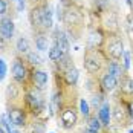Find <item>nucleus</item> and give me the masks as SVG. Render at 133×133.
I'll list each match as a JSON object with an SVG mask.
<instances>
[{"label": "nucleus", "instance_id": "f257e3e1", "mask_svg": "<svg viewBox=\"0 0 133 133\" xmlns=\"http://www.w3.org/2000/svg\"><path fill=\"white\" fill-rule=\"evenodd\" d=\"M107 58L104 52L101 49H95V48H87L84 52V58H83V64L86 72L90 77H101V72H106V66H107Z\"/></svg>", "mask_w": 133, "mask_h": 133}, {"label": "nucleus", "instance_id": "f03ea898", "mask_svg": "<svg viewBox=\"0 0 133 133\" xmlns=\"http://www.w3.org/2000/svg\"><path fill=\"white\" fill-rule=\"evenodd\" d=\"M58 119H60L61 127L66 129V130L74 129L78 122V113H77V109H75L74 98L66 99V98H63V93H61V106H60V112H58Z\"/></svg>", "mask_w": 133, "mask_h": 133}, {"label": "nucleus", "instance_id": "7ed1b4c3", "mask_svg": "<svg viewBox=\"0 0 133 133\" xmlns=\"http://www.w3.org/2000/svg\"><path fill=\"white\" fill-rule=\"evenodd\" d=\"M101 51L104 52L109 60H121L124 54V41L116 32H109L104 35V41L101 46Z\"/></svg>", "mask_w": 133, "mask_h": 133}, {"label": "nucleus", "instance_id": "20e7f679", "mask_svg": "<svg viewBox=\"0 0 133 133\" xmlns=\"http://www.w3.org/2000/svg\"><path fill=\"white\" fill-rule=\"evenodd\" d=\"M29 64L26 60H23L22 57H15L12 61V80L22 86H28L29 84V77H31V70H29Z\"/></svg>", "mask_w": 133, "mask_h": 133}, {"label": "nucleus", "instance_id": "39448f33", "mask_svg": "<svg viewBox=\"0 0 133 133\" xmlns=\"http://www.w3.org/2000/svg\"><path fill=\"white\" fill-rule=\"evenodd\" d=\"M8 116L11 124H14L15 127H25L26 125V116H28V110L25 103L20 104L17 101H11V106L8 107Z\"/></svg>", "mask_w": 133, "mask_h": 133}, {"label": "nucleus", "instance_id": "423d86ee", "mask_svg": "<svg viewBox=\"0 0 133 133\" xmlns=\"http://www.w3.org/2000/svg\"><path fill=\"white\" fill-rule=\"evenodd\" d=\"M112 115H113V119L115 122L124 127L129 124V121H132L130 118V113H129V109H127V103H121L119 95L116 96V101H115V106H113V110H112Z\"/></svg>", "mask_w": 133, "mask_h": 133}, {"label": "nucleus", "instance_id": "0eeeda50", "mask_svg": "<svg viewBox=\"0 0 133 133\" xmlns=\"http://www.w3.org/2000/svg\"><path fill=\"white\" fill-rule=\"evenodd\" d=\"M48 80H49L48 72H44V70H41V69L32 67L31 77H29V86H34L35 89L43 90V89L46 87V84H48Z\"/></svg>", "mask_w": 133, "mask_h": 133}, {"label": "nucleus", "instance_id": "6e6552de", "mask_svg": "<svg viewBox=\"0 0 133 133\" xmlns=\"http://www.w3.org/2000/svg\"><path fill=\"white\" fill-rule=\"evenodd\" d=\"M0 34H2V37L6 41L12 40V37H14V20L11 17L3 15V17L0 18Z\"/></svg>", "mask_w": 133, "mask_h": 133}, {"label": "nucleus", "instance_id": "1a4fd4ad", "mask_svg": "<svg viewBox=\"0 0 133 133\" xmlns=\"http://www.w3.org/2000/svg\"><path fill=\"white\" fill-rule=\"evenodd\" d=\"M54 46H57L58 49H61L64 54H69L70 51V43L67 38V34L61 29H55V34H54Z\"/></svg>", "mask_w": 133, "mask_h": 133}, {"label": "nucleus", "instance_id": "9d476101", "mask_svg": "<svg viewBox=\"0 0 133 133\" xmlns=\"http://www.w3.org/2000/svg\"><path fill=\"white\" fill-rule=\"evenodd\" d=\"M99 87H101L103 92H113L118 87V78H115L113 75L104 72L99 77Z\"/></svg>", "mask_w": 133, "mask_h": 133}, {"label": "nucleus", "instance_id": "9b49d317", "mask_svg": "<svg viewBox=\"0 0 133 133\" xmlns=\"http://www.w3.org/2000/svg\"><path fill=\"white\" fill-rule=\"evenodd\" d=\"M118 87H119L121 95H124V96H132L133 95V78L127 72L118 80Z\"/></svg>", "mask_w": 133, "mask_h": 133}, {"label": "nucleus", "instance_id": "f8f14e48", "mask_svg": "<svg viewBox=\"0 0 133 133\" xmlns=\"http://www.w3.org/2000/svg\"><path fill=\"white\" fill-rule=\"evenodd\" d=\"M106 72L107 74H110V75H113V77L118 78V80L125 74V70H124L122 64L119 63V60H110V61H107Z\"/></svg>", "mask_w": 133, "mask_h": 133}, {"label": "nucleus", "instance_id": "ddd939ff", "mask_svg": "<svg viewBox=\"0 0 133 133\" xmlns=\"http://www.w3.org/2000/svg\"><path fill=\"white\" fill-rule=\"evenodd\" d=\"M98 116L103 122V127H109L110 125V116H112V106L109 101H104L103 106L98 109Z\"/></svg>", "mask_w": 133, "mask_h": 133}, {"label": "nucleus", "instance_id": "4468645a", "mask_svg": "<svg viewBox=\"0 0 133 133\" xmlns=\"http://www.w3.org/2000/svg\"><path fill=\"white\" fill-rule=\"evenodd\" d=\"M41 11H43V29L44 31H51L54 25V20H52V11H51L49 5L43 3L41 5Z\"/></svg>", "mask_w": 133, "mask_h": 133}, {"label": "nucleus", "instance_id": "2eb2a0df", "mask_svg": "<svg viewBox=\"0 0 133 133\" xmlns=\"http://www.w3.org/2000/svg\"><path fill=\"white\" fill-rule=\"evenodd\" d=\"M20 86H22V84H18V83H15V81H12V83L8 84V87H6V98H8L9 101H18L20 93H22Z\"/></svg>", "mask_w": 133, "mask_h": 133}, {"label": "nucleus", "instance_id": "dca6fc26", "mask_svg": "<svg viewBox=\"0 0 133 133\" xmlns=\"http://www.w3.org/2000/svg\"><path fill=\"white\" fill-rule=\"evenodd\" d=\"M78 77H80V74H78V69H77L75 66L70 67V69H67L66 72L63 74L64 83L69 84V86H77V83H78Z\"/></svg>", "mask_w": 133, "mask_h": 133}, {"label": "nucleus", "instance_id": "f3484780", "mask_svg": "<svg viewBox=\"0 0 133 133\" xmlns=\"http://www.w3.org/2000/svg\"><path fill=\"white\" fill-rule=\"evenodd\" d=\"M35 48L38 51H48L49 49V40L44 35V32H35Z\"/></svg>", "mask_w": 133, "mask_h": 133}, {"label": "nucleus", "instance_id": "a211bd4d", "mask_svg": "<svg viewBox=\"0 0 133 133\" xmlns=\"http://www.w3.org/2000/svg\"><path fill=\"white\" fill-rule=\"evenodd\" d=\"M15 49H17V52L20 54V55H26L28 52H31L29 49H31V46H29V41H28L26 37H18V40L15 41Z\"/></svg>", "mask_w": 133, "mask_h": 133}, {"label": "nucleus", "instance_id": "6ab92c4d", "mask_svg": "<svg viewBox=\"0 0 133 133\" xmlns=\"http://www.w3.org/2000/svg\"><path fill=\"white\" fill-rule=\"evenodd\" d=\"M26 63L31 67H37V66H40L41 63H43V58H41V55L38 52L32 51V52L26 54Z\"/></svg>", "mask_w": 133, "mask_h": 133}, {"label": "nucleus", "instance_id": "aec40b11", "mask_svg": "<svg viewBox=\"0 0 133 133\" xmlns=\"http://www.w3.org/2000/svg\"><path fill=\"white\" fill-rule=\"evenodd\" d=\"M86 121H87V127H89V129H92V130H95V132H101L103 122H101V119H99L98 115H90Z\"/></svg>", "mask_w": 133, "mask_h": 133}, {"label": "nucleus", "instance_id": "412c9836", "mask_svg": "<svg viewBox=\"0 0 133 133\" xmlns=\"http://www.w3.org/2000/svg\"><path fill=\"white\" fill-rule=\"evenodd\" d=\"M64 55V52L61 51V49H58L57 46H52V48H49V52H48V58L54 61V63H57L61 57Z\"/></svg>", "mask_w": 133, "mask_h": 133}, {"label": "nucleus", "instance_id": "4be33fe9", "mask_svg": "<svg viewBox=\"0 0 133 133\" xmlns=\"http://www.w3.org/2000/svg\"><path fill=\"white\" fill-rule=\"evenodd\" d=\"M0 125L3 127V130L6 133H12V129H11V121H9V116L6 113L0 115Z\"/></svg>", "mask_w": 133, "mask_h": 133}, {"label": "nucleus", "instance_id": "5701e85b", "mask_svg": "<svg viewBox=\"0 0 133 133\" xmlns=\"http://www.w3.org/2000/svg\"><path fill=\"white\" fill-rule=\"evenodd\" d=\"M80 110H81V115L87 119L92 113H90V107H89V103L84 99V98H81L80 99Z\"/></svg>", "mask_w": 133, "mask_h": 133}, {"label": "nucleus", "instance_id": "b1692460", "mask_svg": "<svg viewBox=\"0 0 133 133\" xmlns=\"http://www.w3.org/2000/svg\"><path fill=\"white\" fill-rule=\"evenodd\" d=\"M130 57H132V54H130V51H124V54H122V57H121V64H122V67H124V70L127 72L129 69H130Z\"/></svg>", "mask_w": 133, "mask_h": 133}, {"label": "nucleus", "instance_id": "393cba45", "mask_svg": "<svg viewBox=\"0 0 133 133\" xmlns=\"http://www.w3.org/2000/svg\"><path fill=\"white\" fill-rule=\"evenodd\" d=\"M106 99L103 98V95L101 93H95L93 95V98H92V106L93 107H96V109H99V107L103 106V103H104Z\"/></svg>", "mask_w": 133, "mask_h": 133}, {"label": "nucleus", "instance_id": "a878e982", "mask_svg": "<svg viewBox=\"0 0 133 133\" xmlns=\"http://www.w3.org/2000/svg\"><path fill=\"white\" fill-rule=\"evenodd\" d=\"M31 129H32V133H43L44 132V125L41 121H34L31 124Z\"/></svg>", "mask_w": 133, "mask_h": 133}, {"label": "nucleus", "instance_id": "bb28decb", "mask_svg": "<svg viewBox=\"0 0 133 133\" xmlns=\"http://www.w3.org/2000/svg\"><path fill=\"white\" fill-rule=\"evenodd\" d=\"M6 72H8V66H6L5 60H3V58H0V81L5 80V77H6Z\"/></svg>", "mask_w": 133, "mask_h": 133}, {"label": "nucleus", "instance_id": "cd10ccee", "mask_svg": "<svg viewBox=\"0 0 133 133\" xmlns=\"http://www.w3.org/2000/svg\"><path fill=\"white\" fill-rule=\"evenodd\" d=\"M8 11V3H6V0H0V15L3 17L5 14Z\"/></svg>", "mask_w": 133, "mask_h": 133}, {"label": "nucleus", "instance_id": "c85d7f7f", "mask_svg": "<svg viewBox=\"0 0 133 133\" xmlns=\"http://www.w3.org/2000/svg\"><path fill=\"white\" fill-rule=\"evenodd\" d=\"M127 109H129V113H130V118L133 119V98L130 96V99L127 101Z\"/></svg>", "mask_w": 133, "mask_h": 133}, {"label": "nucleus", "instance_id": "c756f323", "mask_svg": "<svg viewBox=\"0 0 133 133\" xmlns=\"http://www.w3.org/2000/svg\"><path fill=\"white\" fill-rule=\"evenodd\" d=\"M15 2H17V9L22 12L25 9V6H26V0H15Z\"/></svg>", "mask_w": 133, "mask_h": 133}, {"label": "nucleus", "instance_id": "7c9ffc66", "mask_svg": "<svg viewBox=\"0 0 133 133\" xmlns=\"http://www.w3.org/2000/svg\"><path fill=\"white\" fill-rule=\"evenodd\" d=\"M57 17H58V20H60V22H63V8H61L60 5L57 6Z\"/></svg>", "mask_w": 133, "mask_h": 133}, {"label": "nucleus", "instance_id": "2f4dec72", "mask_svg": "<svg viewBox=\"0 0 133 133\" xmlns=\"http://www.w3.org/2000/svg\"><path fill=\"white\" fill-rule=\"evenodd\" d=\"M6 44H8V41L5 40V38L2 37V34H0V51H5V49H6Z\"/></svg>", "mask_w": 133, "mask_h": 133}, {"label": "nucleus", "instance_id": "473e14b6", "mask_svg": "<svg viewBox=\"0 0 133 133\" xmlns=\"http://www.w3.org/2000/svg\"><path fill=\"white\" fill-rule=\"evenodd\" d=\"M81 133H99V132H95L92 129H89V127H86V129H83V132Z\"/></svg>", "mask_w": 133, "mask_h": 133}, {"label": "nucleus", "instance_id": "72a5a7b5", "mask_svg": "<svg viewBox=\"0 0 133 133\" xmlns=\"http://www.w3.org/2000/svg\"><path fill=\"white\" fill-rule=\"evenodd\" d=\"M125 3H127L130 8H133V0H125Z\"/></svg>", "mask_w": 133, "mask_h": 133}, {"label": "nucleus", "instance_id": "f704fd0d", "mask_svg": "<svg viewBox=\"0 0 133 133\" xmlns=\"http://www.w3.org/2000/svg\"><path fill=\"white\" fill-rule=\"evenodd\" d=\"M0 133H5V130H3V127L0 125Z\"/></svg>", "mask_w": 133, "mask_h": 133}, {"label": "nucleus", "instance_id": "c9c22d12", "mask_svg": "<svg viewBox=\"0 0 133 133\" xmlns=\"http://www.w3.org/2000/svg\"><path fill=\"white\" fill-rule=\"evenodd\" d=\"M12 133H20V132H17V130H15V132H12Z\"/></svg>", "mask_w": 133, "mask_h": 133}, {"label": "nucleus", "instance_id": "e433bc0d", "mask_svg": "<svg viewBox=\"0 0 133 133\" xmlns=\"http://www.w3.org/2000/svg\"><path fill=\"white\" fill-rule=\"evenodd\" d=\"M60 2H66V0H60Z\"/></svg>", "mask_w": 133, "mask_h": 133}, {"label": "nucleus", "instance_id": "4c0bfd02", "mask_svg": "<svg viewBox=\"0 0 133 133\" xmlns=\"http://www.w3.org/2000/svg\"><path fill=\"white\" fill-rule=\"evenodd\" d=\"M130 133H133V130H130Z\"/></svg>", "mask_w": 133, "mask_h": 133}, {"label": "nucleus", "instance_id": "58836bf2", "mask_svg": "<svg viewBox=\"0 0 133 133\" xmlns=\"http://www.w3.org/2000/svg\"><path fill=\"white\" fill-rule=\"evenodd\" d=\"M11 2H14V0H11Z\"/></svg>", "mask_w": 133, "mask_h": 133}]
</instances>
